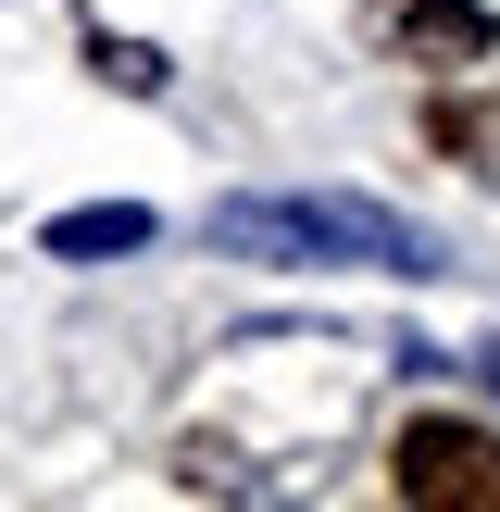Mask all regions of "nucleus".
<instances>
[{
  "label": "nucleus",
  "instance_id": "4",
  "mask_svg": "<svg viewBox=\"0 0 500 512\" xmlns=\"http://www.w3.org/2000/svg\"><path fill=\"white\" fill-rule=\"evenodd\" d=\"M150 238H163V213H150V200H75V213L38 225L50 263H113V250H150Z\"/></svg>",
  "mask_w": 500,
  "mask_h": 512
},
{
  "label": "nucleus",
  "instance_id": "3",
  "mask_svg": "<svg viewBox=\"0 0 500 512\" xmlns=\"http://www.w3.org/2000/svg\"><path fill=\"white\" fill-rule=\"evenodd\" d=\"M363 38L388 50V63H488L500 50V13L488 0H363Z\"/></svg>",
  "mask_w": 500,
  "mask_h": 512
},
{
  "label": "nucleus",
  "instance_id": "6",
  "mask_svg": "<svg viewBox=\"0 0 500 512\" xmlns=\"http://www.w3.org/2000/svg\"><path fill=\"white\" fill-rule=\"evenodd\" d=\"M88 63L113 75V88H138V100H150V88H163V75H175V63H163V50H150V38H88Z\"/></svg>",
  "mask_w": 500,
  "mask_h": 512
},
{
  "label": "nucleus",
  "instance_id": "5",
  "mask_svg": "<svg viewBox=\"0 0 500 512\" xmlns=\"http://www.w3.org/2000/svg\"><path fill=\"white\" fill-rule=\"evenodd\" d=\"M425 138L463 175H500V100H425Z\"/></svg>",
  "mask_w": 500,
  "mask_h": 512
},
{
  "label": "nucleus",
  "instance_id": "2",
  "mask_svg": "<svg viewBox=\"0 0 500 512\" xmlns=\"http://www.w3.org/2000/svg\"><path fill=\"white\" fill-rule=\"evenodd\" d=\"M388 488L413 500V512H500V438H488V425H450V413H425V425H400V450H388Z\"/></svg>",
  "mask_w": 500,
  "mask_h": 512
},
{
  "label": "nucleus",
  "instance_id": "1",
  "mask_svg": "<svg viewBox=\"0 0 500 512\" xmlns=\"http://www.w3.org/2000/svg\"><path fill=\"white\" fill-rule=\"evenodd\" d=\"M213 238L250 263H363V275H438V238L363 188H238L213 200Z\"/></svg>",
  "mask_w": 500,
  "mask_h": 512
}]
</instances>
